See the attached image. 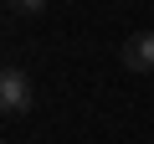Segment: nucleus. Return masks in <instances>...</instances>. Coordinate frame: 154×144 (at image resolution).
Here are the masks:
<instances>
[{"label": "nucleus", "mask_w": 154, "mask_h": 144, "mask_svg": "<svg viewBox=\"0 0 154 144\" xmlns=\"http://www.w3.org/2000/svg\"><path fill=\"white\" fill-rule=\"evenodd\" d=\"M0 108L5 113H26L31 108V77L21 67H5L0 72Z\"/></svg>", "instance_id": "nucleus-1"}, {"label": "nucleus", "mask_w": 154, "mask_h": 144, "mask_svg": "<svg viewBox=\"0 0 154 144\" xmlns=\"http://www.w3.org/2000/svg\"><path fill=\"white\" fill-rule=\"evenodd\" d=\"M118 62H123L128 72H154V31H134V36L123 41Z\"/></svg>", "instance_id": "nucleus-2"}, {"label": "nucleus", "mask_w": 154, "mask_h": 144, "mask_svg": "<svg viewBox=\"0 0 154 144\" xmlns=\"http://www.w3.org/2000/svg\"><path fill=\"white\" fill-rule=\"evenodd\" d=\"M5 5H11V16H41L46 0H5Z\"/></svg>", "instance_id": "nucleus-3"}]
</instances>
